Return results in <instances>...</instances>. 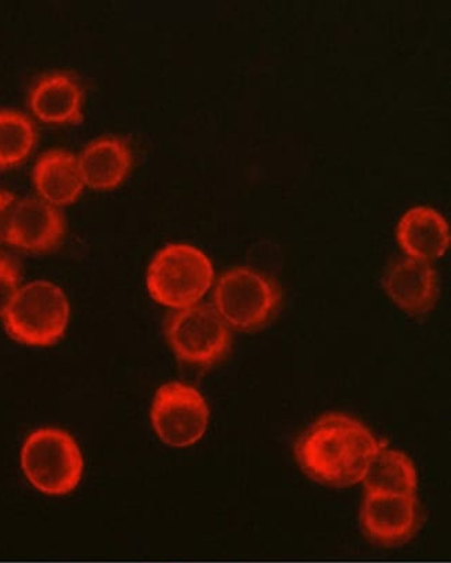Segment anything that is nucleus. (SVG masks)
<instances>
[{"mask_svg": "<svg viewBox=\"0 0 451 563\" xmlns=\"http://www.w3.org/2000/svg\"><path fill=\"white\" fill-rule=\"evenodd\" d=\"M381 445L359 419L344 413H328L301 434L295 454L310 479L343 488L364 481Z\"/></svg>", "mask_w": 451, "mask_h": 563, "instance_id": "f257e3e1", "label": "nucleus"}, {"mask_svg": "<svg viewBox=\"0 0 451 563\" xmlns=\"http://www.w3.org/2000/svg\"><path fill=\"white\" fill-rule=\"evenodd\" d=\"M215 280V268L201 250L172 243L148 264L146 286L152 299L164 307L183 310L204 299Z\"/></svg>", "mask_w": 451, "mask_h": 563, "instance_id": "f03ea898", "label": "nucleus"}, {"mask_svg": "<svg viewBox=\"0 0 451 563\" xmlns=\"http://www.w3.org/2000/svg\"><path fill=\"white\" fill-rule=\"evenodd\" d=\"M21 467L36 490L47 496H65L81 482L84 459L76 440L65 430L41 428L26 438L21 449Z\"/></svg>", "mask_w": 451, "mask_h": 563, "instance_id": "7ed1b4c3", "label": "nucleus"}, {"mask_svg": "<svg viewBox=\"0 0 451 563\" xmlns=\"http://www.w3.org/2000/svg\"><path fill=\"white\" fill-rule=\"evenodd\" d=\"M3 318L4 328L15 342L50 347L66 332L70 305L57 285L36 280L19 290Z\"/></svg>", "mask_w": 451, "mask_h": 563, "instance_id": "20e7f679", "label": "nucleus"}, {"mask_svg": "<svg viewBox=\"0 0 451 563\" xmlns=\"http://www.w3.org/2000/svg\"><path fill=\"white\" fill-rule=\"evenodd\" d=\"M280 291L275 282L257 269L235 267L220 276L215 308L228 327L256 331L277 314Z\"/></svg>", "mask_w": 451, "mask_h": 563, "instance_id": "39448f33", "label": "nucleus"}, {"mask_svg": "<svg viewBox=\"0 0 451 563\" xmlns=\"http://www.w3.org/2000/svg\"><path fill=\"white\" fill-rule=\"evenodd\" d=\"M166 336L177 358L196 366H211L230 352L231 331L215 306L195 305L168 317Z\"/></svg>", "mask_w": 451, "mask_h": 563, "instance_id": "423d86ee", "label": "nucleus"}, {"mask_svg": "<svg viewBox=\"0 0 451 563\" xmlns=\"http://www.w3.org/2000/svg\"><path fill=\"white\" fill-rule=\"evenodd\" d=\"M210 411L194 386L169 382L153 398L151 419L158 439L169 448H190L204 438Z\"/></svg>", "mask_w": 451, "mask_h": 563, "instance_id": "0eeeda50", "label": "nucleus"}, {"mask_svg": "<svg viewBox=\"0 0 451 563\" xmlns=\"http://www.w3.org/2000/svg\"><path fill=\"white\" fill-rule=\"evenodd\" d=\"M361 528L374 543L384 547L406 544L422 525L416 496L365 494L360 511Z\"/></svg>", "mask_w": 451, "mask_h": 563, "instance_id": "6e6552de", "label": "nucleus"}, {"mask_svg": "<svg viewBox=\"0 0 451 563\" xmlns=\"http://www.w3.org/2000/svg\"><path fill=\"white\" fill-rule=\"evenodd\" d=\"M65 230V217L56 206L25 198L15 206L7 243L25 252L47 253L61 244Z\"/></svg>", "mask_w": 451, "mask_h": 563, "instance_id": "1a4fd4ad", "label": "nucleus"}, {"mask_svg": "<svg viewBox=\"0 0 451 563\" xmlns=\"http://www.w3.org/2000/svg\"><path fill=\"white\" fill-rule=\"evenodd\" d=\"M384 289L395 305L407 314H427L437 305L439 282L437 271L424 260H397L386 271Z\"/></svg>", "mask_w": 451, "mask_h": 563, "instance_id": "9d476101", "label": "nucleus"}, {"mask_svg": "<svg viewBox=\"0 0 451 563\" xmlns=\"http://www.w3.org/2000/svg\"><path fill=\"white\" fill-rule=\"evenodd\" d=\"M29 103L36 119L46 124H76L82 119V89L65 73L40 78L30 90Z\"/></svg>", "mask_w": 451, "mask_h": 563, "instance_id": "9b49d317", "label": "nucleus"}, {"mask_svg": "<svg viewBox=\"0 0 451 563\" xmlns=\"http://www.w3.org/2000/svg\"><path fill=\"white\" fill-rule=\"evenodd\" d=\"M85 186L95 190L119 188L129 177L132 153L120 137H99L88 143L78 157Z\"/></svg>", "mask_w": 451, "mask_h": 563, "instance_id": "f8f14e48", "label": "nucleus"}, {"mask_svg": "<svg viewBox=\"0 0 451 563\" xmlns=\"http://www.w3.org/2000/svg\"><path fill=\"white\" fill-rule=\"evenodd\" d=\"M397 241L408 257L424 262L442 257L450 243L448 221L432 207H413L397 225Z\"/></svg>", "mask_w": 451, "mask_h": 563, "instance_id": "ddd939ff", "label": "nucleus"}, {"mask_svg": "<svg viewBox=\"0 0 451 563\" xmlns=\"http://www.w3.org/2000/svg\"><path fill=\"white\" fill-rule=\"evenodd\" d=\"M33 179L42 200L61 207L74 203L85 188L78 157L66 151H51L36 161Z\"/></svg>", "mask_w": 451, "mask_h": 563, "instance_id": "4468645a", "label": "nucleus"}, {"mask_svg": "<svg viewBox=\"0 0 451 563\" xmlns=\"http://www.w3.org/2000/svg\"><path fill=\"white\" fill-rule=\"evenodd\" d=\"M365 494L416 496L418 476L411 459L385 444L376 451L364 476Z\"/></svg>", "mask_w": 451, "mask_h": 563, "instance_id": "2eb2a0df", "label": "nucleus"}, {"mask_svg": "<svg viewBox=\"0 0 451 563\" xmlns=\"http://www.w3.org/2000/svg\"><path fill=\"white\" fill-rule=\"evenodd\" d=\"M36 145V130L30 117L18 110L0 109V172L19 166Z\"/></svg>", "mask_w": 451, "mask_h": 563, "instance_id": "dca6fc26", "label": "nucleus"}, {"mask_svg": "<svg viewBox=\"0 0 451 563\" xmlns=\"http://www.w3.org/2000/svg\"><path fill=\"white\" fill-rule=\"evenodd\" d=\"M21 273L18 262L0 252V317L4 316L21 289Z\"/></svg>", "mask_w": 451, "mask_h": 563, "instance_id": "f3484780", "label": "nucleus"}, {"mask_svg": "<svg viewBox=\"0 0 451 563\" xmlns=\"http://www.w3.org/2000/svg\"><path fill=\"white\" fill-rule=\"evenodd\" d=\"M18 198L8 190H0V243H7L10 222L14 214Z\"/></svg>", "mask_w": 451, "mask_h": 563, "instance_id": "a211bd4d", "label": "nucleus"}]
</instances>
